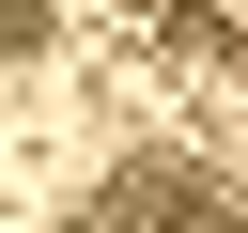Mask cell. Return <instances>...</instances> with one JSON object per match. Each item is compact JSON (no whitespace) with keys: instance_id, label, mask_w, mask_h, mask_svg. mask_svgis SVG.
<instances>
[{"instance_id":"cell-1","label":"cell","mask_w":248,"mask_h":233,"mask_svg":"<svg viewBox=\"0 0 248 233\" xmlns=\"http://www.w3.org/2000/svg\"><path fill=\"white\" fill-rule=\"evenodd\" d=\"M78 233H248V202L217 171H186V155H140V171H108L78 202Z\"/></svg>"}]
</instances>
